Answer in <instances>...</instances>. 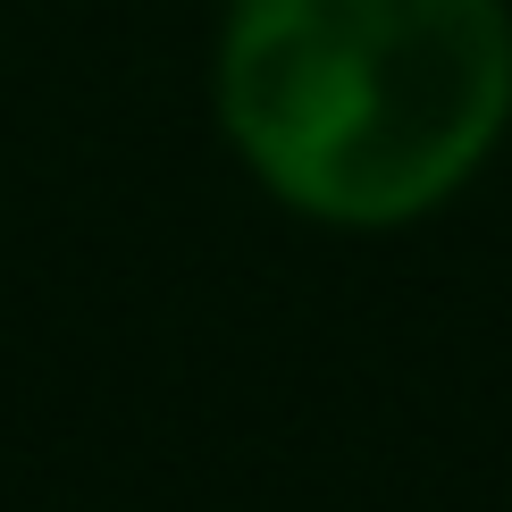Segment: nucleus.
<instances>
[{
  "label": "nucleus",
  "mask_w": 512,
  "mask_h": 512,
  "mask_svg": "<svg viewBox=\"0 0 512 512\" xmlns=\"http://www.w3.org/2000/svg\"><path fill=\"white\" fill-rule=\"evenodd\" d=\"M210 118L294 219L420 227L512 135V0H219Z\"/></svg>",
  "instance_id": "f257e3e1"
}]
</instances>
